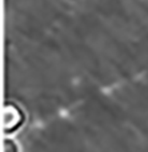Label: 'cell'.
<instances>
[{
    "instance_id": "1",
    "label": "cell",
    "mask_w": 148,
    "mask_h": 152,
    "mask_svg": "<svg viewBox=\"0 0 148 152\" xmlns=\"http://www.w3.org/2000/svg\"><path fill=\"white\" fill-rule=\"evenodd\" d=\"M3 128L5 132H13L20 127L23 123V113L16 105L7 104L4 107V115H3Z\"/></svg>"
}]
</instances>
